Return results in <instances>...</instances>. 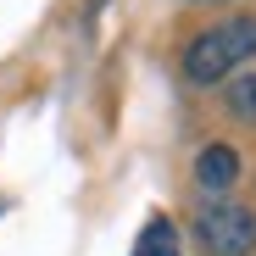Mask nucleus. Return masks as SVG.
<instances>
[{
  "instance_id": "obj_1",
  "label": "nucleus",
  "mask_w": 256,
  "mask_h": 256,
  "mask_svg": "<svg viewBox=\"0 0 256 256\" xmlns=\"http://www.w3.org/2000/svg\"><path fill=\"white\" fill-rule=\"evenodd\" d=\"M256 62V17H218L184 39L178 50V72L195 84V90H212V84H228L240 67Z\"/></svg>"
},
{
  "instance_id": "obj_2",
  "label": "nucleus",
  "mask_w": 256,
  "mask_h": 256,
  "mask_svg": "<svg viewBox=\"0 0 256 256\" xmlns=\"http://www.w3.org/2000/svg\"><path fill=\"white\" fill-rule=\"evenodd\" d=\"M195 240L206 256H256V206L218 195L195 206Z\"/></svg>"
},
{
  "instance_id": "obj_3",
  "label": "nucleus",
  "mask_w": 256,
  "mask_h": 256,
  "mask_svg": "<svg viewBox=\"0 0 256 256\" xmlns=\"http://www.w3.org/2000/svg\"><path fill=\"white\" fill-rule=\"evenodd\" d=\"M190 178H195V190H200L206 200H218V195H228V190L245 178V156H240L228 140H212V145H200V150H195Z\"/></svg>"
},
{
  "instance_id": "obj_4",
  "label": "nucleus",
  "mask_w": 256,
  "mask_h": 256,
  "mask_svg": "<svg viewBox=\"0 0 256 256\" xmlns=\"http://www.w3.org/2000/svg\"><path fill=\"white\" fill-rule=\"evenodd\" d=\"M128 256H184V234H178V223L167 218V212L145 218V228H140V240H134V250H128Z\"/></svg>"
},
{
  "instance_id": "obj_5",
  "label": "nucleus",
  "mask_w": 256,
  "mask_h": 256,
  "mask_svg": "<svg viewBox=\"0 0 256 256\" xmlns=\"http://www.w3.org/2000/svg\"><path fill=\"white\" fill-rule=\"evenodd\" d=\"M223 112L240 122V128H256V72H234L223 84Z\"/></svg>"
}]
</instances>
